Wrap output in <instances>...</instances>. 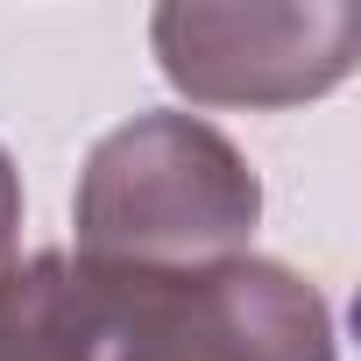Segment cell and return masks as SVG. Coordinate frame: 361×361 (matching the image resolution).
Returning a JSON list of instances; mask_svg holds the SVG:
<instances>
[{"label":"cell","instance_id":"6da1fadb","mask_svg":"<svg viewBox=\"0 0 361 361\" xmlns=\"http://www.w3.org/2000/svg\"><path fill=\"white\" fill-rule=\"evenodd\" d=\"M262 177L199 114H135L78 170V255L114 269H206L248 255Z\"/></svg>","mask_w":361,"mask_h":361},{"label":"cell","instance_id":"7a4b0ae2","mask_svg":"<svg viewBox=\"0 0 361 361\" xmlns=\"http://www.w3.org/2000/svg\"><path fill=\"white\" fill-rule=\"evenodd\" d=\"M106 276V361H340L319 283L269 255H227L206 269H114Z\"/></svg>","mask_w":361,"mask_h":361},{"label":"cell","instance_id":"3957f363","mask_svg":"<svg viewBox=\"0 0 361 361\" xmlns=\"http://www.w3.org/2000/svg\"><path fill=\"white\" fill-rule=\"evenodd\" d=\"M156 71L192 106H305L347 85L361 57V8L305 0V8H220L170 0L149 15Z\"/></svg>","mask_w":361,"mask_h":361},{"label":"cell","instance_id":"277c9868","mask_svg":"<svg viewBox=\"0 0 361 361\" xmlns=\"http://www.w3.org/2000/svg\"><path fill=\"white\" fill-rule=\"evenodd\" d=\"M0 361H106V276L85 255L0 269Z\"/></svg>","mask_w":361,"mask_h":361},{"label":"cell","instance_id":"5b68a950","mask_svg":"<svg viewBox=\"0 0 361 361\" xmlns=\"http://www.w3.org/2000/svg\"><path fill=\"white\" fill-rule=\"evenodd\" d=\"M15 234H22V170L0 149V269H15Z\"/></svg>","mask_w":361,"mask_h":361}]
</instances>
